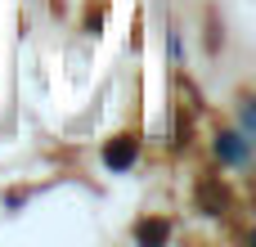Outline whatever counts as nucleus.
I'll use <instances>...</instances> for the list:
<instances>
[{"label":"nucleus","mask_w":256,"mask_h":247,"mask_svg":"<svg viewBox=\"0 0 256 247\" xmlns=\"http://www.w3.org/2000/svg\"><path fill=\"white\" fill-rule=\"evenodd\" d=\"M198 202H202V212H207V216H220V207H225V189H216V180H202Z\"/></svg>","instance_id":"nucleus-2"},{"label":"nucleus","mask_w":256,"mask_h":247,"mask_svg":"<svg viewBox=\"0 0 256 247\" xmlns=\"http://www.w3.org/2000/svg\"><path fill=\"white\" fill-rule=\"evenodd\" d=\"M135 238H140V243H162V238H166V225H162V220H144V225L135 230Z\"/></svg>","instance_id":"nucleus-3"},{"label":"nucleus","mask_w":256,"mask_h":247,"mask_svg":"<svg viewBox=\"0 0 256 247\" xmlns=\"http://www.w3.org/2000/svg\"><path fill=\"white\" fill-rule=\"evenodd\" d=\"M135 153H140V140H135V135H122V140H112V144H108L104 162H108L112 171H122V166H130V162H135Z\"/></svg>","instance_id":"nucleus-1"}]
</instances>
